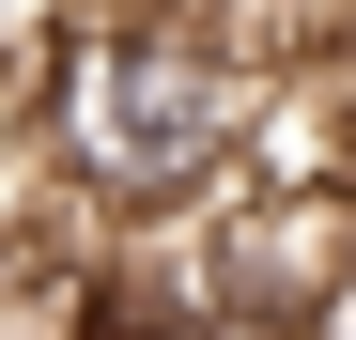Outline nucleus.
<instances>
[{
	"mask_svg": "<svg viewBox=\"0 0 356 340\" xmlns=\"http://www.w3.org/2000/svg\"><path fill=\"white\" fill-rule=\"evenodd\" d=\"M279 62L232 31V0H63L16 139L78 232H170L217 186H248Z\"/></svg>",
	"mask_w": 356,
	"mask_h": 340,
	"instance_id": "1",
	"label": "nucleus"
}]
</instances>
